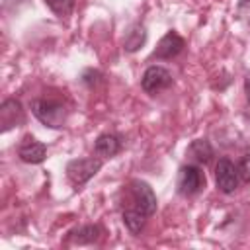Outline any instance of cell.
Masks as SVG:
<instances>
[{
  "label": "cell",
  "mask_w": 250,
  "mask_h": 250,
  "mask_svg": "<svg viewBox=\"0 0 250 250\" xmlns=\"http://www.w3.org/2000/svg\"><path fill=\"white\" fill-rule=\"evenodd\" d=\"M31 111L45 127L51 129H61L66 121V107L59 98H51V96L37 98L31 104Z\"/></svg>",
  "instance_id": "6da1fadb"
},
{
  "label": "cell",
  "mask_w": 250,
  "mask_h": 250,
  "mask_svg": "<svg viewBox=\"0 0 250 250\" xmlns=\"http://www.w3.org/2000/svg\"><path fill=\"white\" fill-rule=\"evenodd\" d=\"M102 168V160L100 158H74L66 164V178L74 184V186H84L90 178H94L98 174V170Z\"/></svg>",
  "instance_id": "7a4b0ae2"
},
{
  "label": "cell",
  "mask_w": 250,
  "mask_h": 250,
  "mask_svg": "<svg viewBox=\"0 0 250 250\" xmlns=\"http://www.w3.org/2000/svg\"><path fill=\"white\" fill-rule=\"evenodd\" d=\"M129 191H131V197L135 201L133 207H137L141 213H145L146 217L154 215L156 211V195L152 191V188L143 182V180H133L129 184Z\"/></svg>",
  "instance_id": "3957f363"
},
{
  "label": "cell",
  "mask_w": 250,
  "mask_h": 250,
  "mask_svg": "<svg viewBox=\"0 0 250 250\" xmlns=\"http://www.w3.org/2000/svg\"><path fill=\"white\" fill-rule=\"evenodd\" d=\"M205 186V174L195 164H186L178 174V191L182 195H195Z\"/></svg>",
  "instance_id": "277c9868"
},
{
  "label": "cell",
  "mask_w": 250,
  "mask_h": 250,
  "mask_svg": "<svg viewBox=\"0 0 250 250\" xmlns=\"http://www.w3.org/2000/svg\"><path fill=\"white\" fill-rule=\"evenodd\" d=\"M240 182V174L238 168L234 166V162H230L229 158H219L217 166H215V184L223 193H232L238 188Z\"/></svg>",
  "instance_id": "5b68a950"
},
{
  "label": "cell",
  "mask_w": 250,
  "mask_h": 250,
  "mask_svg": "<svg viewBox=\"0 0 250 250\" xmlns=\"http://www.w3.org/2000/svg\"><path fill=\"white\" fill-rule=\"evenodd\" d=\"M172 84V74L168 68L164 66H158V64H152L145 70L143 78H141V88L146 92V94H158L160 90L168 88Z\"/></svg>",
  "instance_id": "8992f818"
},
{
  "label": "cell",
  "mask_w": 250,
  "mask_h": 250,
  "mask_svg": "<svg viewBox=\"0 0 250 250\" xmlns=\"http://www.w3.org/2000/svg\"><path fill=\"white\" fill-rule=\"evenodd\" d=\"M23 123V109H21V104L14 98L10 100H4L2 105H0V125H2V131H10L12 127Z\"/></svg>",
  "instance_id": "52a82bcc"
},
{
  "label": "cell",
  "mask_w": 250,
  "mask_h": 250,
  "mask_svg": "<svg viewBox=\"0 0 250 250\" xmlns=\"http://www.w3.org/2000/svg\"><path fill=\"white\" fill-rule=\"evenodd\" d=\"M184 45H186V41H184L176 31H168V33L158 41V45H156L152 57H154V59H172V57H176V55L182 53Z\"/></svg>",
  "instance_id": "ba28073f"
},
{
  "label": "cell",
  "mask_w": 250,
  "mask_h": 250,
  "mask_svg": "<svg viewBox=\"0 0 250 250\" xmlns=\"http://www.w3.org/2000/svg\"><path fill=\"white\" fill-rule=\"evenodd\" d=\"M18 156L27 164H39L47 156V146L43 143L35 141L33 137H25L21 141V145L18 146Z\"/></svg>",
  "instance_id": "9c48e42d"
},
{
  "label": "cell",
  "mask_w": 250,
  "mask_h": 250,
  "mask_svg": "<svg viewBox=\"0 0 250 250\" xmlns=\"http://www.w3.org/2000/svg\"><path fill=\"white\" fill-rule=\"evenodd\" d=\"M121 150V139L113 133H104L94 143V152L102 158H111Z\"/></svg>",
  "instance_id": "30bf717a"
},
{
  "label": "cell",
  "mask_w": 250,
  "mask_h": 250,
  "mask_svg": "<svg viewBox=\"0 0 250 250\" xmlns=\"http://www.w3.org/2000/svg\"><path fill=\"white\" fill-rule=\"evenodd\" d=\"M145 41H146V29H145V25L135 23V25L127 31L125 41H123V47H125V51L135 53V51H139V49L145 45Z\"/></svg>",
  "instance_id": "8fae6325"
},
{
  "label": "cell",
  "mask_w": 250,
  "mask_h": 250,
  "mask_svg": "<svg viewBox=\"0 0 250 250\" xmlns=\"http://www.w3.org/2000/svg\"><path fill=\"white\" fill-rule=\"evenodd\" d=\"M98 236H100V227L96 225H84L68 232V240L74 244H92L98 240Z\"/></svg>",
  "instance_id": "7c38bea8"
},
{
  "label": "cell",
  "mask_w": 250,
  "mask_h": 250,
  "mask_svg": "<svg viewBox=\"0 0 250 250\" xmlns=\"http://www.w3.org/2000/svg\"><path fill=\"white\" fill-rule=\"evenodd\" d=\"M188 152H189L191 158H195V160L201 162V164H207V162L213 158V146L209 145L207 139H195V141L189 145Z\"/></svg>",
  "instance_id": "4fadbf2b"
},
{
  "label": "cell",
  "mask_w": 250,
  "mask_h": 250,
  "mask_svg": "<svg viewBox=\"0 0 250 250\" xmlns=\"http://www.w3.org/2000/svg\"><path fill=\"white\" fill-rule=\"evenodd\" d=\"M145 221H146V215L141 213L137 207H127V209L123 211V223H125V227H127L133 234H137V232L143 230Z\"/></svg>",
  "instance_id": "5bb4252c"
},
{
  "label": "cell",
  "mask_w": 250,
  "mask_h": 250,
  "mask_svg": "<svg viewBox=\"0 0 250 250\" xmlns=\"http://www.w3.org/2000/svg\"><path fill=\"white\" fill-rule=\"evenodd\" d=\"M74 2L76 0H45V4L51 8V12H55L57 16H68L74 10Z\"/></svg>",
  "instance_id": "9a60e30c"
},
{
  "label": "cell",
  "mask_w": 250,
  "mask_h": 250,
  "mask_svg": "<svg viewBox=\"0 0 250 250\" xmlns=\"http://www.w3.org/2000/svg\"><path fill=\"white\" fill-rule=\"evenodd\" d=\"M236 168H238L240 180H242V182H250V152L240 158V162H238Z\"/></svg>",
  "instance_id": "2e32d148"
},
{
  "label": "cell",
  "mask_w": 250,
  "mask_h": 250,
  "mask_svg": "<svg viewBox=\"0 0 250 250\" xmlns=\"http://www.w3.org/2000/svg\"><path fill=\"white\" fill-rule=\"evenodd\" d=\"M244 92H246V98H248V102H250V76L244 80Z\"/></svg>",
  "instance_id": "e0dca14e"
}]
</instances>
